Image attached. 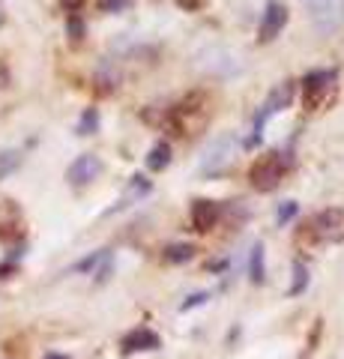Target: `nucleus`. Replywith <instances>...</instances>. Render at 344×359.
Returning a JSON list of instances; mask_svg holds the SVG:
<instances>
[{"instance_id":"obj_21","label":"nucleus","mask_w":344,"mask_h":359,"mask_svg":"<svg viewBox=\"0 0 344 359\" xmlns=\"http://www.w3.org/2000/svg\"><path fill=\"white\" fill-rule=\"evenodd\" d=\"M209 299V294H195V297H188L183 306H180V311H188V309H195V306H201V302H207Z\"/></svg>"},{"instance_id":"obj_3","label":"nucleus","mask_w":344,"mask_h":359,"mask_svg":"<svg viewBox=\"0 0 344 359\" xmlns=\"http://www.w3.org/2000/svg\"><path fill=\"white\" fill-rule=\"evenodd\" d=\"M303 6L320 36H329L344 25V0H303Z\"/></svg>"},{"instance_id":"obj_24","label":"nucleus","mask_w":344,"mask_h":359,"mask_svg":"<svg viewBox=\"0 0 344 359\" xmlns=\"http://www.w3.org/2000/svg\"><path fill=\"white\" fill-rule=\"evenodd\" d=\"M13 269H15V264H13V261L0 264V278H4V276H9V273H13Z\"/></svg>"},{"instance_id":"obj_19","label":"nucleus","mask_w":344,"mask_h":359,"mask_svg":"<svg viewBox=\"0 0 344 359\" xmlns=\"http://www.w3.org/2000/svg\"><path fill=\"white\" fill-rule=\"evenodd\" d=\"M296 201H284V204L279 207V212H275V222H279V224H284V222H291L294 216H296Z\"/></svg>"},{"instance_id":"obj_15","label":"nucleus","mask_w":344,"mask_h":359,"mask_svg":"<svg viewBox=\"0 0 344 359\" xmlns=\"http://www.w3.org/2000/svg\"><path fill=\"white\" fill-rule=\"evenodd\" d=\"M308 287V269H305V264H294V285L287 287V297H299L303 290Z\"/></svg>"},{"instance_id":"obj_1","label":"nucleus","mask_w":344,"mask_h":359,"mask_svg":"<svg viewBox=\"0 0 344 359\" xmlns=\"http://www.w3.org/2000/svg\"><path fill=\"white\" fill-rule=\"evenodd\" d=\"M287 168H291V156H284L279 150H270L249 168V183L258 189V192H273V189L284 180Z\"/></svg>"},{"instance_id":"obj_18","label":"nucleus","mask_w":344,"mask_h":359,"mask_svg":"<svg viewBox=\"0 0 344 359\" xmlns=\"http://www.w3.org/2000/svg\"><path fill=\"white\" fill-rule=\"evenodd\" d=\"M105 257H108V252H105V249H102V252H93L90 257H84V261H78L72 269H75V273H90V269H96V264H102Z\"/></svg>"},{"instance_id":"obj_16","label":"nucleus","mask_w":344,"mask_h":359,"mask_svg":"<svg viewBox=\"0 0 344 359\" xmlns=\"http://www.w3.org/2000/svg\"><path fill=\"white\" fill-rule=\"evenodd\" d=\"M96 129H99V114H96V108H87L78 120V135H93Z\"/></svg>"},{"instance_id":"obj_17","label":"nucleus","mask_w":344,"mask_h":359,"mask_svg":"<svg viewBox=\"0 0 344 359\" xmlns=\"http://www.w3.org/2000/svg\"><path fill=\"white\" fill-rule=\"evenodd\" d=\"M18 162H21V156H18L15 150H6V153H0V180H4L6 174H13L15 168H18Z\"/></svg>"},{"instance_id":"obj_4","label":"nucleus","mask_w":344,"mask_h":359,"mask_svg":"<svg viewBox=\"0 0 344 359\" xmlns=\"http://www.w3.org/2000/svg\"><path fill=\"white\" fill-rule=\"evenodd\" d=\"M234 156H237V141H234V138H228V135H225V138H216V141L204 150L201 165H198V174L207 177V180L221 177L231 165H234Z\"/></svg>"},{"instance_id":"obj_8","label":"nucleus","mask_w":344,"mask_h":359,"mask_svg":"<svg viewBox=\"0 0 344 359\" xmlns=\"http://www.w3.org/2000/svg\"><path fill=\"white\" fill-rule=\"evenodd\" d=\"M287 25V6L282 0H270L263 6V18H261V42H273Z\"/></svg>"},{"instance_id":"obj_7","label":"nucleus","mask_w":344,"mask_h":359,"mask_svg":"<svg viewBox=\"0 0 344 359\" xmlns=\"http://www.w3.org/2000/svg\"><path fill=\"white\" fill-rule=\"evenodd\" d=\"M99 174H102V159H99L96 153H84L69 165L66 180H69L72 186H87V183H93Z\"/></svg>"},{"instance_id":"obj_12","label":"nucleus","mask_w":344,"mask_h":359,"mask_svg":"<svg viewBox=\"0 0 344 359\" xmlns=\"http://www.w3.org/2000/svg\"><path fill=\"white\" fill-rule=\"evenodd\" d=\"M171 165V144L168 141H159L150 147V156H147V168L150 171H165Z\"/></svg>"},{"instance_id":"obj_22","label":"nucleus","mask_w":344,"mask_h":359,"mask_svg":"<svg viewBox=\"0 0 344 359\" xmlns=\"http://www.w3.org/2000/svg\"><path fill=\"white\" fill-rule=\"evenodd\" d=\"M84 4H87V0H60V6L66 9V13H78Z\"/></svg>"},{"instance_id":"obj_5","label":"nucleus","mask_w":344,"mask_h":359,"mask_svg":"<svg viewBox=\"0 0 344 359\" xmlns=\"http://www.w3.org/2000/svg\"><path fill=\"white\" fill-rule=\"evenodd\" d=\"M291 99H294V84H291V81H284V84H279V87L270 90V96L263 99V105L258 108V114H254L249 144H258V141H261V132H263L266 123H270V117L279 114V111H284L287 105H291Z\"/></svg>"},{"instance_id":"obj_20","label":"nucleus","mask_w":344,"mask_h":359,"mask_svg":"<svg viewBox=\"0 0 344 359\" xmlns=\"http://www.w3.org/2000/svg\"><path fill=\"white\" fill-rule=\"evenodd\" d=\"M129 0H99V9L102 13H120V9H126Z\"/></svg>"},{"instance_id":"obj_11","label":"nucleus","mask_w":344,"mask_h":359,"mask_svg":"<svg viewBox=\"0 0 344 359\" xmlns=\"http://www.w3.org/2000/svg\"><path fill=\"white\" fill-rule=\"evenodd\" d=\"M249 278H252L254 285H263V278H266V249H263V243H254V249H252Z\"/></svg>"},{"instance_id":"obj_10","label":"nucleus","mask_w":344,"mask_h":359,"mask_svg":"<svg viewBox=\"0 0 344 359\" xmlns=\"http://www.w3.org/2000/svg\"><path fill=\"white\" fill-rule=\"evenodd\" d=\"M156 347H162V339L147 327H138L135 332H129L123 339V351L126 353H132V351H156Z\"/></svg>"},{"instance_id":"obj_9","label":"nucleus","mask_w":344,"mask_h":359,"mask_svg":"<svg viewBox=\"0 0 344 359\" xmlns=\"http://www.w3.org/2000/svg\"><path fill=\"white\" fill-rule=\"evenodd\" d=\"M221 216V210L216 201H204V198H198L195 204H192V231L198 233H204L209 228H216V222Z\"/></svg>"},{"instance_id":"obj_2","label":"nucleus","mask_w":344,"mask_h":359,"mask_svg":"<svg viewBox=\"0 0 344 359\" xmlns=\"http://www.w3.org/2000/svg\"><path fill=\"white\" fill-rule=\"evenodd\" d=\"M344 231V207H326L317 210L303 228H299V240L303 243H329Z\"/></svg>"},{"instance_id":"obj_23","label":"nucleus","mask_w":344,"mask_h":359,"mask_svg":"<svg viewBox=\"0 0 344 359\" xmlns=\"http://www.w3.org/2000/svg\"><path fill=\"white\" fill-rule=\"evenodd\" d=\"M81 30H84V27H81V21H78V18H72V21H69V33H72L75 39H81Z\"/></svg>"},{"instance_id":"obj_14","label":"nucleus","mask_w":344,"mask_h":359,"mask_svg":"<svg viewBox=\"0 0 344 359\" xmlns=\"http://www.w3.org/2000/svg\"><path fill=\"white\" fill-rule=\"evenodd\" d=\"M15 224H18V210L13 201H4L0 204V237H9Z\"/></svg>"},{"instance_id":"obj_25","label":"nucleus","mask_w":344,"mask_h":359,"mask_svg":"<svg viewBox=\"0 0 344 359\" xmlns=\"http://www.w3.org/2000/svg\"><path fill=\"white\" fill-rule=\"evenodd\" d=\"M46 359H66V356H63V353H48Z\"/></svg>"},{"instance_id":"obj_6","label":"nucleus","mask_w":344,"mask_h":359,"mask_svg":"<svg viewBox=\"0 0 344 359\" xmlns=\"http://www.w3.org/2000/svg\"><path fill=\"white\" fill-rule=\"evenodd\" d=\"M332 90H336V72H332V69H315V72H308L303 78V102H305V108L324 105Z\"/></svg>"},{"instance_id":"obj_13","label":"nucleus","mask_w":344,"mask_h":359,"mask_svg":"<svg viewBox=\"0 0 344 359\" xmlns=\"http://www.w3.org/2000/svg\"><path fill=\"white\" fill-rule=\"evenodd\" d=\"M162 257L168 264H183V261H192L195 257V245L192 243H171L168 249L162 252Z\"/></svg>"}]
</instances>
